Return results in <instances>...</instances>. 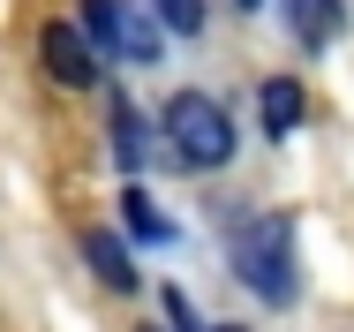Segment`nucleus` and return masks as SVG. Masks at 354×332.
Returning a JSON list of instances; mask_svg holds the SVG:
<instances>
[{
  "instance_id": "1",
  "label": "nucleus",
  "mask_w": 354,
  "mask_h": 332,
  "mask_svg": "<svg viewBox=\"0 0 354 332\" xmlns=\"http://www.w3.org/2000/svg\"><path fill=\"white\" fill-rule=\"evenodd\" d=\"M166 143H174L181 166L212 174V166L234 159V121H226V106L204 98V91H174V98H166Z\"/></svg>"
},
{
  "instance_id": "2",
  "label": "nucleus",
  "mask_w": 354,
  "mask_h": 332,
  "mask_svg": "<svg viewBox=\"0 0 354 332\" xmlns=\"http://www.w3.org/2000/svg\"><path fill=\"white\" fill-rule=\"evenodd\" d=\"M234 272L264 295V302H294V219L264 211L234 234Z\"/></svg>"
},
{
  "instance_id": "3",
  "label": "nucleus",
  "mask_w": 354,
  "mask_h": 332,
  "mask_svg": "<svg viewBox=\"0 0 354 332\" xmlns=\"http://www.w3.org/2000/svg\"><path fill=\"white\" fill-rule=\"evenodd\" d=\"M83 38H98L106 53H121V61H136V68H151L158 61V23L143 15V8H129V0H83V23H75Z\"/></svg>"
},
{
  "instance_id": "4",
  "label": "nucleus",
  "mask_w": 354,
  "mask_h": 332,
  "mask_svg": "<svg viewBox=\"0 0 354 332\" xmlns=\"http://www.w3.org/2000/svg\"><path fill=\"white\" fill-rule=\"evenodd\" d=\"M38 53H46V68H53V83H68V91H91V83H98V61H91V38H83L75 23H46Z\"/></svg>"
},
{
  "instance_id": "5",
  "label": "nucleus",
  "mask_w": 354,
  "mask_h": 332,
  "mask_svg": "<svg viewBox=\"0 0 354 332\" xmlns=\"http://www.w3.org/2000/svg\"><path fill=\"white\" fill-rule=\"evenodd\" d=\"M339 23H347V8L339 0H286V30L317 53V46H332L339 38Z\"/></svg>"
},
{
  "instance_id": "6",
  "label": "nucleus",
  "mask_w": 354,
  "mask_h": 332,
  "mask_svg": "<svg viewBox=\"0 0 354 332\" xmlns=\"http://www.w3.org/2000/svg\"><path fill=\"white\" fill-rule=\"evenodd\" d=\"M83 257H91V272H98L113 295H136V265H129V242H121V234H106V227L83 234Z\"/></svg>"
},
{
  "instance_id": "7",
  "label": "nucleus",
  "mask_w": 354,
  "mask_h": 332,
  "mask_svg": "<svg viewBox=\"0 0 354 332\" xmlns=\"http://www.w3.org/2000/svg\"><path fill=\"white\" fill-rule=\"evenodd\" d=\"M121 219H129V234H136V242H158V250L174 242V219L143 197V189H121Z\"/></svg>"
},
{
  "instance_id": "8",
  "label": "nucleus",
  "mask_w": 354,
  "mask_h": 332,
  "mask_svg": "<svg viewBox=\"0 0 354 332\" xmlns=\"http://www.w3.org/2000/svg\"><path fill=\"white\" fill-rule=\"evenodd\" d=\"M301 106H309V98H301V83H286V76L264 83V129H272V136L294 129V121H301Z\"/></svg>"
},
{
  "instance_id": "9",
  "label": "nucleus",
  "mask_w": 354,
  "mask_h": 332,
  "mask_svg": "<svg viewBox=\"0 0 354 332\" xmlns=\"http://www.w3.org/2000/svg\"><path fill=\"white\" fill-rule=\"evenodd\" d=\"M113 159H121L129 174H136L143 159H151V129L136 121V106H113Z\"/></svg>"
},
{
  "instance_id": "10",
  "label": "nucleus",
  "mask_w": 354,
  "mask_h": 332,
  "mask_svg": "<svg viewBox=\"0 0 354 332\" xmlns=\"http://www.w3.org/2000/svg\"><path fill=\"white\" fill-rule=\"evenodd\" d=\"M151 8H158V23H166V30H181V38H196V30H204V0H151Z\"/></svg>"
},
{
  "instance_id": "11",
  "label": "nucleus",
  "mask_w": 354,
  "mask_h": 332,
  "mask_svg": "<svg viewBox=\"0 0 354 332\" xmlns=\"http://www.w3.org/2000/svg\"><path fill=\"white\" fill-rule=\"evenodd\" d=\"M166 317H174V332H196V310H189L181 287H166Z\"/></svg>"
},
{
  "instance_id": "12",
  "label": "nucleus",
  "mask_w": 354,
  "mask_h": 332,
  "mask_svg": "<svg viewBox=\"0 0 354 332\" xmlns=\"http://www.w3.org/2000/svg\"><path fill=\"white\" fill-rule=\"evenodd\" d=\"M212 332H241V325H212Z\"/></svg>"
},
{
  "instance_id": "13",
  "label": "nucleus",
  "mask_w": 354,
  "mask_h": 332,
  "mask_svg": "<svg viewBox=\"0 0 354 332\" xmlns=\"http://www.w3.org/2000/svg\"><path fill=\"white\" fill-rule=\"evenodd\" d=\"M241 8H257V0H241Z\"/></svg>"
}]
</instances>
